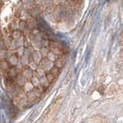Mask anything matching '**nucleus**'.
Returning <instances> with one entry per match:
<instances>
[{
    "label": "nucleus",
    "instance_id": "6",
    "mask_svg": "<svg viewBox=\"0 0 123 123\" xmlns=\"http://www.w3.org/2000/svg\"><path fill=\"white\" fill-rule=\"evenodd\" d=\"M8 63L10 65H12V66H15V65L18 63V59H17L16 56H12L10 57L9 61H8Z\"/></svg>",
    "mask_w": 123,
    "mask_h": 123
},
{
    "label": "nucleus",
    "instance_id": "10",
    "mask_svg": "<svg viewBox=\"0 0 123 123\" xmlns=\"http://www.w3.org/2000/svg\"><path fill=\"white\" fill-rule=\"evenodd\" d=\"M17 77V82H18V84H25V78H24L23 76H21V75H18Z\"/></svg>",
    "mask_w": 123,
    "mask_h": 123
},
{
    "label": "nucleus",
    "instance_id": "1",
    "mask_svg": "<svg viewBox=\"0 0 123 123\" xmlns=\"http://www.w3.org/2000/svg\"><path fill=\"white\" fill-rule=\"evenodd\" d=\"M62 100H63L62 98L58 99V100H56L52 105H51V107H49V110L47 111V113H46L47 118H51L52 116H53L56 114V112H57V110L59 109V108L60 107L62 102Z\"/></svg>",
    "mask_w": 123,
    "mask_h": 123
},
{
    "label": "nucleus",
    "instance_id": "14",
    "mask_svg": "<svg viewBox=\"0 0 123 123\" xmlns=\"http://www.w3.org/2000/svg\"><path fill=\"white\" fill-rule=\"evenodd\" d=\"M26 27H27V25H26V23L25 21H22V22L20 23V30H25L26 28Z\"/></svg>",
    "mask_w": 123,
    "mask_h": 123
},
{
    "label": "nucleus",
    "instance_id": "11",
    "mask_svg": "<svg viewBox=\"0 0 123 123\" xmlns=\"http://www.w3.org/2000/svg\"><path fill=\"white\" fill-rule=\"evenodd\" d=\"M21 32L20 30H15V31L13 32V37L15 39H18L21 37Z\"/></svg>",
    "mask_w": 123,
    "mask_h": 123
},
{
    "label": "nucleus",
    "instance_id": "13",
    "mask_svg": "<svg viewBox=\"0 0 123 123\" xmlns=\"http://www.w3.org/2000/svg\"><path fill=\"white\" fill-rule=\"evenodd\" d=\"M32 82H33V85H35V86H37V85L40 84V80L37 77H34L33 79H32Z\"/></svg>",
    "mask_w": 123,
    "mask_h": 123
},
{
    "label": "nucleus",
    "instance_id": "15",
    "mask_svg": "<svg viewBox=\"0 0 123 123\" xmlns=\"http://www.w3.org/2000/svg\"><path fill=\"white\" fill-rule=\"evenodd\" d=\"M53 10V9L52 7H49V8H46V11H47V12H48V13L52 12Z\"/></svg>",
    "mask_w": 123,
    "mask_h": 123
},
{
    "label": "nucleus",
    "instance_id": "4",
    "mask_svg": "<svg viewBox=\"0 0 123 123\" xmlns=\"http://www.w3.org/2000/svg\"><path fill=\"white\" fill-rule=\"evenodd\" d=\"M0 68L3 71H8V68H10V64L8 63V62L4 60H1V62H0Z\"/></svg>",
    "mask_w": 123,
    "mask_h": 123
},
{
    "label": "nucleus",
    "instance_id": "7",
    "mask_svg": "<svg viewBox=\"0 0 123 123\" xmlns=\"http://www.w3.org/2000/svg\"><path fill=\"white\" fill-rule=\"evenodd\" d=\"M46 79H47V81L49 82V83H53V82L56 81V77L55 76L54 74H53L52 73H49L47 74V76H46Z\"/></svg>",
    "mask_w": 123,
    "mask_h": 123
},
{
    "label": "nucleus",
    "instance_id": "5",
    "mask_svg": "<svg viewBox=\"0 0 123 123\" xmlns=\"http://www.w3.org/2000/svg\"><path fill=\"white\" fill-rule=\"evenodd\" d=\"M17 76V70L15 68L10 67L8 68V77L10 78H16Z\"/></svg>",
    "mask_w": 123,
    "mask_h": 123
},
{
    "label": "nucleus",
    "instance_id": "8",
    "mask_svg": "<svg viewBox=\"0 0 123 123\" xmlns=\"http://www.w3.org/2000/svg\"><path fill=\"white\" fill-rule=\"evenodd\" d=\"M7 57V51L4 49H0V60H4Z\"/></svg>",
    "mask_w": 123,
    "mask_h": 123
},
{
    "label": "nucleus",
    "instance_id": "3",
    "mask_svg": "<svg viewBox=\"0 0 123 123\" xmlns=\"http://www.w3.org/2000/svg\"><path fill=\"white\" fill-rule=\"evenodd\" d=\"M89 122H107V119L102 115H97L95 116H93V117H91L90 119V120H89Z\"/></svg>",
    "mask_w": 123,
    "mask_h": 123
},
{
    "label": "nucleus",
    "instance_id": "2",
    "mask_svg": "<svg viewBox=\"0 0 123 123\" xmlns=\"http://www.w3.org/2000/svg\"><path fill=\"white\" fill-rule=\"evenodd\" d=\"M40 96V92L37 89H34L33 90H30L29 93L27 94V99L30 101H34L36 99Z\"/></svg>",
    "mask_w": 123,
    "mask_h": 123
},
{
    "label": "nucleus",
    "instance_id": "12",
    "mask_svg": "<svg viewBox=\"0 0 123 123\" xmlns=\"http://www.w3.org/2000/svg\"><path fill=\"white\" fill-rule=\"evenodd\" d=\"M63 61L62 59H57L56 61V67H57L58 68H61L63 66Z\"/></svg>",
    "mask_w": 123,
    "mask_h": 123
},
{
    "label": "nucleus",
    "instance_id": "9",
    "mask_svg": "<svg viewBox=\"0 0 123 123\" xmlns=\"http://www.w3.org/2000/svg\"><path fill=\"white\" fill-rule=\"evenodd\" d=\"M50 73H52L53 74H54L55 76L57 77L58 75L59 74V68H58L57 67L55 66L54 68H52L50 69Z\"/></svg>",
    "mask_w": 123,
    "mask_h": 123
}]
</instances>
